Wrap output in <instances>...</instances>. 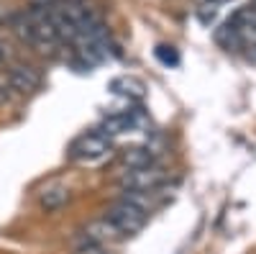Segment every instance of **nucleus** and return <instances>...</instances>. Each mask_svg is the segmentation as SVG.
<instances>
[{"label":"nucleus","mask_w":256,"mask_h":254,"mask_svg":"<svg viewBox=\"0 0 256 254\" xmlns=\"http://www.w3.org/2000/svg\"><path fill=\"white\" fill-rule=\"evenodd\" d=\"M105 218H108L123 236H134L146 226L148 213L141 210L138 205L128 203L126 198H120V200H116V203H110L108 208H105Z\"/></svg>","instance_id":"obj_1"},{"label":"nucleus","mask_w":256,"mask_h":254,"mask_svg":"<svg viewBox=\"0 0 256 254\" xmlns=\"http://www.w3.org/2000/svg\"><path fill=\"white\" fill-rule=\"evenodd\" d=\"M110 152V139L102 136L100 131L82 134L72 146H70V157L74 162H98Z\"/></svg>","instance_id":"obj_2"},{"label":"nucleus","mask_w":256,"mask_h":254,"mask_svg":"<svg viewBox=\"0 0 256 254\" xmlns=\"http://www.w3.org/2000/svg\"><path fill=\"white\" fill-rule=\"evenodd\" d=\"M164 180H166L164 167H159L154 162V164H148V167L126 169L123 177H120V187L123 190H159Z\"/></svg>","instance_id":"obj_3"},{"label":"nucleus","mask_w":256,"mask_h":254,"mask_svg":"<svg viewBox=\"0 0 256 254\" xmlns=\"http://www.w3.org/2000/svg\"><path fill=\"white\" fill-rule=\"evenodd\" d=\"M6 77L13 85L16 95L34 93L41 85V70L34 67V65H26V62H13V65L8 67V72H6Z\"/></svg>","instance_id":"obj_4"},{"label":"nucleus","mask_w":256,"mask_h":254,"mask_svg":"<svg viewBox=\"0 0 256 254\" xmlns=\"http://www.w3.org/2000/svg\"><path fill=\"white\" fill-rule=\"evenodd\" d=\"M84 239L88 241H92V244H102V246H113V244H118V241H123L126 236L120 234V231L108 221V218H95V221H90L88 226H84Z\"/></svg>","instance_id":"obj_5"},{"label":"nucleus","mask_w":256,"mask_h":254,"mask_svg":"<svg viewBox=\"0 0 256 254\" xmlns=\"http://www.w3.org/2000/svg\"><path fill=\"white\" fill-rule=\"evenodd\" d=\"M138 126V116H136V111H123V113H116V116H108L102 121V126H100V134L102 136H118V134H128V131H134Z\"/></svg>","instance_id":"obj_6"},{"label":"nucleus","mask_w":256,"mask_h":254,"mask_svg":"<svg viewBox=\"0 0 256 254\" xmlns=\"http://www.w3.org/2000/svg\"><path fill=\"white\" fill-rule=\"evenodd\" d=\"M70 198H72L70 187H64V185H49L44 193L38 195V205H41V210H46V213H54V210H62L64 205H67Z\"/></svg>","instance_id":"obj_7"},{"label":"nucleus","mask_w":256,"mask_h":254,"mask_svg":"<svg viewBox=\"0 0 256 254\" xmlns=\"http://www.w3.org/2000/svg\"><path fill=\"white\" fill-rule=\"evenodd\" d=\"M123 198L146 210V213H152L159 203V190H123Z\"/></svg>","instance_id":"obj_8"},{"label":"nucleus","mask_w":256,"mask_h":254,"mask_svg":"<svg viewBox=\"0 0 256 254\" xmlns=\"http://www.w3.org/2000/svg\"><path fill=\"white\" fill-rule=\"evenodd\" d=\"M123 164H126V169L148 167V164H154V152L148 149V146H134V149H126Z\"/></svg>","instance_id":"obj_9"},{"label":"nucleus","mask_w":256,"mask_h":254,"mask_svg":"<svg viewBox=\"0 0 256 254\" xmlns=\"http://www.w3.org/2000/svg\"><path fill=\"white\" fill-rule=\"evenodd\" d=\"M113 90L120 93V95H128V98H141L144 95V85L138 80H116L113 82Z\"/></svg>","instance_id":"obj_10"},{"label":"nucleus","mask_w":256,"mask_h":254,"mask_svg":"<svg viewBox=\"0 0 256 254\" xmlns=\"http://www.w3.org/2000/svg\"><path fill=\"white\" fill-rule=\"evenodd\" d=\"M156 59L166 67H177L180 65V54L174 47H156Z\"/></svg>","instance_id":"obj_11"},{"label":"nucleus","mask_w":256,"mask_h":254,"mask_svg":"<svg viewBox=\"0 0 256 254\" xmlns=\"http://www.w3.org/2000/svg\"><path fill=\"white\" fill-rule=\"evenodd\" d=\"M13 98H16L13 85L8 82V77H6V75H0V105H8Z\"/></svg>","instance_id":"obj_12"},{"label":"nucleus","mask_w":256,"mask_h":254,"mask_svg":"<svg viewBox=\"0 0 256 254\" xmlns=\"http://www.w3.org/2000/svg\"><path fill=\"white\" fill-rule=\"evenodd\" d=\"M74 254H113L110 246H102V244H92V241H84L82 246L74 249Z\"/></svg>","instance_id":"obj_13"}]
</instances>
